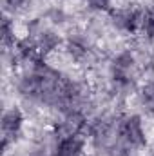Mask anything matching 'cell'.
Wrapping results in <instances>:
<instances>
[{
    "label": "cell",
    "mask_w": 154,
    "mask_h": 156,
    "mask_svg": "<svg viewBox=\"0 0 154 156\" xmlns=\"http://www.w3.org/2000/svg\"><path fill=\"white\" fill-rule=\"evenodd\" d=\"M118 136L123 144H127L131 147L145 145V131L142 125V118L136 115H129V116L121 118L118 123Z\"/></svg>",
    "instance_id": "6da1fadb"
},
{
    "label": "cell",
    "mask_w": 154,
    "mask_h": 156,
    "mask_svg": "<svg viewBox=\"0 0 154 156\" xmlns=\"http://www.w3.org/2000/svg\"><path fill=\"white\" fill-rule=\"evenodd\" d=\"M113 18H114V26H118L120 29H123L127 33H138V31H142L145 11L138 9V7L120 9L113 15Z\"/></svg>",
    "instance_id": "7a4b0ae2"
},
{
    "label": "cell",
    "mask_w": 154,
    "mask_h": 156,
    "mask_svg": "<svg viewBox=\"0 0 154 156\" xmlns=\"http://www.w3.org/2000/svg\"><path fill=\"white\" fill-rule=\"evenodd\" d=\"M85 149V138L82 133H71L60 136L56 147H54V156H82Z\"/></svg>",
    "instance_id": "3957f363"
},
{
    "label": "cell",
    "mask_w": 154,
    "mask_h": 156,
    "mask_svg": "<svg viewBox=\"0 0 154 156\" xmlns=\"http://www.w3.org/2000/svg\"><path fill=\"white\" fill-rule=\"evenodd\" d=\"M134 67V56L129 51H123L113 60V78L116 83L127 85L131 82V71Z\"/></svg>",
    "instance_id": "277c9868"
},
{
    "label": "cell",
    "mask_w": 154,
    "mask_h": 156,
    "mask_svg": "<svg viewBox=\"0 0 154 156\" xmlns=\"http://www.w3.org/2000/svg\"><path fill=\"white\" fill-rule=\"evenodd\" d=\"M22 125H24V115L18 107H13V109L5 111L4 116H2V131H4V136H5L4 140H7L9 136L18 134Z\"/></svg>",
    "instance_id": "5b68a950"
},
{
    "label": "cell",
    "mask_w": 154,
    "mask_h": 156,
    "mask_svg": "<svg viewBox=\"0 0 154 156\" xmlns=\"http://www.w3.org/2000/svg\"><path fill=\"white\" fill-rule=\"evenodd\" d=\"M58 44H60L58 35H54V33H51V31L40 33V38H38V42H37L40 55H47V53H51L53 49L58 47Z\"/></svg>",
    "instance_id": "8992f818"
},
{
    "label": "cell",
    "mask_w": 154,
    "mask_h": 156,
    "mask_svg": "<svg viewBox=\"0 0 154 156\" xmlns=\"http://www.w3.org/2000/svg\"><path fill=\"white\" fill-rule=\"evenodd\" d=\"M142 33H143L149 40H154V11H145Z\"/></svg>",
    "instance_id": "52a82bcc"
},
{
    "label": "cell",
    "mask_w": 154,
    "mask_h": 156,
    "mask_svg": "<svg viewBox=\"0 0 154 156\" xmlns=\"http://www.w3.org/2000/svg\"><path fill=\"white\" fill-rule=\"evenodd\" d=\"M140 96H142V102H143L145 105L154 107V83H147V85L142 89Z\"/></svg>",
    "instance_id": "ba28073f"
},
{
    "label": "cell",
    "mask_w": 154,
    "mask_h": 156,
    "mask_svg": "<svg viewBox=\"0 0 154 156\" xmlns=\"http://www.w3.org/2000/svg\"><path fill=\"white\" fill-rule=\"evenodd\" d=\"M7 2H9L11 5H15V7H18V5H20V4H22L24 0H7Z\"/></svg>",
    "instance_id": "9c48e42d"
}]
</instances>
